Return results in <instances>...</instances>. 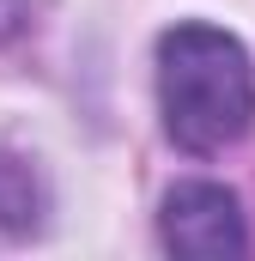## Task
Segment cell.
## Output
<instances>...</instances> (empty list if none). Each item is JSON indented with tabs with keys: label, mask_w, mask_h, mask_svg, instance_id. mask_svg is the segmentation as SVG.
<instances>
[{
	"label": "cell",
	"mask_w": 255,
	"mask_h": 261,
	"mask_svg": "<svg viewBox=\"0 0 255 261\" xmlns=\"http://www.w3.org/2000/svg\"><path fill=\"white\" fill-rule=\"evenodd\" d=\"M164 134L183 152H225L255 122V67L237 37L213 24H176L158 43Z\"/></svg>",
	"instance_id": "cell-1"
},
{
	"label": "cell",
	"mask_w": 255,
	"mask_h": 261,
	"mask_svg": "<svg viewBox=\"0 0 255 261\" xmlns=\"http://www.w3.org/2000/svg\"><path fill=\"white\" fill-rule=\"evenodd\" d=\"M164 243L176 255H243L249 231H243L237 195L219 182H176L164 195Z\"/></svg>",
	"instance_id": "cell-2"
},
{
	"label": "cell",
	"mask_w": 255,
	"mask_h": 261,
	"mask_svg": "<svg viewBox=\"0 0 255 261\" xmlns=\"http://www.w3.org/2000/svg\"><path fill=\"white\" fill-rule=\"evenodd\" d=\"M37 219H43V189H37L31 164L0 152V237H24V231H37Z\"/></svg>",
	"instance_id": "cell-3"
},
{
	"label": "cell",
	"mask_w": 255,
	"mask_h": 261,
	"mask_svg": "<svg viewBox=\"0 0 255 261\" xmlns=\"http://www.w3.org/2000/svg\"><path fill=\"white\" fill-rule=\"evenodd\" d=\"M31 6L37 0H0V43H12V37L31 31Z\"/></svg>",
	"instance_id": "cell-4"
}]
</instances>
